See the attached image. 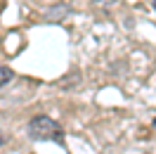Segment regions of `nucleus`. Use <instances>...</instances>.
<instances>
[{
	"mask_svg": "<svg viewBox=\"0 0 156 154\" xmlns=\"http://www.w3.org/2000/svg\"><path fill=\"white\" fill-rule=\"evenodd\" d=\"M55 14L64 17V14H66V7H62V10H59V7H55V10H50V12H48V17H55Z\"/></svg>",
	"mask_w": 156,
	"mask_h": 154,
	"instance_id": "nucleus-3",
	"label": "nucleus"
},
{
	"mask_svg": "<svg viewBox=\"0 0 156 154\" xmlns=\"http://www.w3.org/2000/svg\"><path fill=\"white\" fill-rule=\"evenodd\" d=\"M154 126H156V119H154Z\"/></svg>",
	"mask_w": 156,
	"mask_h": 154,
	"instance_id": "nucleus-6",
	"label": "nucleus"
},
{
	"mask_svg": "<svg viewBox=\"0 0 156 154\" xmlns=\"http://www.w3.org/2000/svg\"><path fill=\"white\" fill-rule=\"evenodd\" d=\"M12 78H14V71H12L10 67H2V64H0V88L12 83Z\"/></svg>",
	"mask_w": 156,
	"mask_h": 154,
	"instance_id": "nucleus-2",
	"label": "nucleus"
},
{
	"mask_svg": "<svg viewBox=\"0 0 156 154\" xmlns=\"http://www.w3.org/2000/svg\"><path fill=\"white\" fill-rule=\"evenodd\" d=\"M151 5H154V10H156V0H151Z\"/></svg>",
	"mask_w": 156,
	"mask_h": 154,
	"instance_id": "nucleus-5",
	"label": "nucleus"
},
{
	"mask_svg": "<svg viewBox=\"0 0 156 154\" xmlns=\"http://www.w3.org/2000/svg\"><path fill=\"white\" fill-rule=\"evenodd\" d=\"M26 133H29L31 140H55V142H62V140H64L62 126H59L55 119L45 116V114L33 116L29 121V126H26Z\"/></svg>",
	"mask_w": 156,
	"mask_h": 154,
	"instance_id": "nucleus-1",
	"label": "nucleus"
},
{
	"mask_svg": "<svg viewBox=\"0 0 156 154\" xmlns=\"http://www.w3.org/2000/svg\"><path fill=\"white\" fill-rule=\"evenodd\" d=\"M5 140H7V138H5V135H2V133H0V145H2V142H5Z\"/></svg>",
	"mask_w": 156,
	"mask_h": 154,
	"instance_id": "nucleus-4",
	"label": "nucleus"
}]
</instances>
